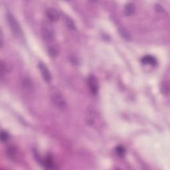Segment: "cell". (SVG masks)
Here are the masks:
<instances>
[{
  "mask_svg": "<svg viewBox=\"0 0 170 170\" xmlns=\"http://www.w3.org/2000/svg\"><path fill=\"white\" fill-rule=\"evenodd\" d=\"M161 92L164 95H168L169 93V84L168 81L163 82L161 86Z\"/></svg>",
  "mask_w": 170,
  "mask_h": 170,
  "instance_id": "obj_12",
  "label": "cell"
},
{
  "mask_svg": "<svg viewBox=\"0 0 170 170\" xmlns=\"http://www.w3.org/2000/svg\"><path fill=\"white\" fill-rule=\"evenodd\" d=\"M41 34L45 41L49 42L53 40L54 37H55V32H54V29L50 22L43 21L41 23Z\"/></svg>",
  "mask_w": 170,
  "mask_h": 170,
  "instance_id": "obj_3",
  "label": "cell"
},
{
  "mask_svg": "<svg viewBox=\"0 0 170 170\" xmlns=\"http://www.w3.org/2000/svg\"><path fill=\"white\" fill-rule=\"evenodd\" d=\"M65 21L66 25H67V26L68 27V28L70 29V30H75L76 25L72 18H70V17H68V16H66L65 18Z\"/></svg>",
  "mask_w": 170,
  "mask_h": 170,
  "instance_id": "obj_10",
  "label": "cell"
},
{
  "mask_svg": "<svg viewBox=\"0 0 170 170\" xmlns=\"http://www.w3.org/2000/svg\"><path fill=\"white\" fill-rule=\"evenodd\" d=\"M38 68L39 69L41 76H42L44 81L46 82H51L52 79L51 74L50 71H49V70L47 66L43 63H42V62H39L38 64Z\"/></svg>",
  "mask_w": 170,
  "mask_h": 170,
  "instance_id": "obj_5",
  "label": "cell"
},
{
  "mask_svg": "<svg viewBox=\"0 0 170 170\" xmlns=\"http://www.w3.org/2000/svg\"><path fill=\"white\" fill-rule=\"evenodd\" d=\"M125 149H124L123 147L122 146H118L117 148H116V152L118 153V155L122 156L123 155H124V153H125Z\"/></svg>",
  "mask_w": 170,
  "mask_h": 170,
  "instance_id": "obj_16",
  "label": "cell"
},
{
  "mask_svg": "<svg viewBox=\"0 0 170 170\" xmlns=\"http://www.w3.org/2000/svg\"><path fill=\"white\" fill-rule=\"evenodd\" d=\"M86 122L89 126H93L96 125V123L98 121L99 116L97 111H95L92 108L87 110L86 113Z\"/></svg>",
  "mask_w": 170,
  "mask_h": 170,
  "instance_id": "obj_4",
  "label": "cell"
},
{
  "mask_svg": "<svg viewBox=\"0 0 170 170\" xmlns=\"http://www.w3.org/2000/svg\"><path fill=\"white\" fill-rule=\"evenodd\" d=\"M47 18L51 22H57L59 19V14L54 8H48L45 11Z\"/></svg>",
  "mask_w": 170,
  "mask_h": 170,
  "instance_id": "obj_7",
  "label": "cell"
},
{
  "mask_svg": "<svg viewBox=\"0 0 170 170\" xmlns=\"http://www.w3.org/2000/svg\"><path fill=\"white\" fill-rule=\"evenodd\" d=\"M7 20L8 25H9L10 28L12 31L15 37H21L22 35V31L21 26L19 25L18 20L15 19L14 15L8 12L7 14Z\"/></svg>",
  "mask_w": 170,
  "mask_h": 170,
  "instance_id": "obj_2",
  "label": "cell"
},
{
  "mask_svg": "<svg viewBox=\"0 0 170 170\" xmlns=\"http://www.w3.org/2000/svg\"><path fill=\"white\" fill-rule=\"evenodd\" d=\"M44 166L47 169L54 168V165L52 159L50 158V157H47V158L44 160Z\"/></svg>",
  "mask_w": 170,
  "mask_h": 170,
  "instance_id": "obj_15",
  "label": "cell"
},
{
  "mask_svg": "<svg viewBox=\"0 0 170 170\" xmlns=\"http://www.w3.org/2000/svg\"><path fill=\"white\" fill-rule=\"evenodd\" d=\"M88 84L91 93H92L94 95H96L98 92L99 85L97 78L94 75H93V74H91V75L89 77Z\"/></svg>",
  "mask_w": 170,
  "mask_h": 170,
  "instance_id": "obj_6",
  "label": "cell"
},
{
  "mask_svg": "<svg viewBox=\"0 0 170 170\" xmlns=\"http://www.w3.org/2000/svg\"><path fill=\"white\" fill-rule=\"evenodd\" d=\"M135 11V6L132 3H128L124 7L123 12L125 15L130 16L132 14H134Z\"/></svg>",
  "mask_w": 170,
  "mask_h": 170,
  "instance_id": "obj_8",
  "label": "cell"
},
{
  "mask_svg": "<svg viewBox=\"0 0 170 170\" xmlns=\"http://www.w3.org/2000/svg\"><path fill=\"white\" fill-rule=\"evenodd\" d=\"M48 53L49 55L52 57H55L58 53H59V50H58V47L55 45H50L48 47Z\"/></svg>",
  "mask_w": 170,
  "mask_h": 170,
  "instance_id": "obj_11",
  "label": "cell"
},
{
  "mask_svg": "<svg viewBox=\"0 0 170 170\" xmlns=\"http://www.w3.org/2000/svg\"><path fill=\"white\" fill-rule=\"evenodd\" d=\"M119 33L123 39H126V41H130L131 39V37H130V34H128V32L124 30V29H123V28L120 29Z\"/></svg>",
  "mask_w": 170,
  "mask_h": 170,
  "instance_id": "obj_13",
  "label": "cell"
},
{
  "mask_svg": "<svg viewBox=\"0 0 170 170\" xmlns=\"http://www.w3.org/2000/svg\"><path fill=\"white\" fill-rule=\"evenodd\" d=\"M23 87H25V89L27 90H30L32 88V83H31V81L30 78H28L27 77H26L23 78Z\"/></svg>",
  "mask_w": 170,
  "mask_h": 170,
  "instance_id": "obj_14",
  "label": "cell"
},
{
  "mask_svg": "<svg viewBox=\"0 0 170 170\" xmlns=\"http://www.w3.org/2000/svg\"><path fill=\"white\" fill-rule=\"evenodd\" d=\"M9 134H8L7 132L5 131H2V134H1V140L3 141V142H5V141H7L8 139H9Z\"/></svg>",
  "mask_w": 170,
  "mask_h": 170,
  "instance_id": "obj_17",
  "label": "cell"
},
{
  "mask_svg": "<svg viewBox=\"0 0 170 170\" xmlns=\"http://www.w3.org/2000/svg\"><path fill=\"white\" fill-rule=\"evenodd\" d=\"M50 98L53 104L56 108L61 110H65L67 107V102L61 91L56 88L50 90Z\"/></svg>",
  "mask_w": 170,
  "mask_h": 170,
  "instance_id": "obj_1",
  "label": "cell"
},
{
  "mask_svg": "<svg viewBox=\"0 0 170 170\" xmlns=\"http://www.w3.org/2000/svg\"><path fill=\"white\" fill-rule=\"evenodd\" d=\"M142 63L144 65H155L157 63V61L154 57L150 55H146L144 57L142 60Z\"/></svg>",
  "mask_w": 170,
  "mask_h": 170,
  "instance_id": "obj_9",
  "label": "cell"
}]
</instances>
